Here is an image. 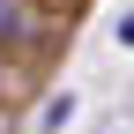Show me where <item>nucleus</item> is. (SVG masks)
<instances>
[{"mask_svg":"<svg viewBox=\"0 0 134 134\" xmlns=\"http://www.w3.org/2000/svg\"><path fill=\"white\" fill-rule=\"evenodd\" d=\"M30 37V8L23 0H0V45H23Z\"/></svg>","mask_w":134,"mask_h":134,"instance_id":"nucleus-1","label":"nucleus"}]
</instances>
